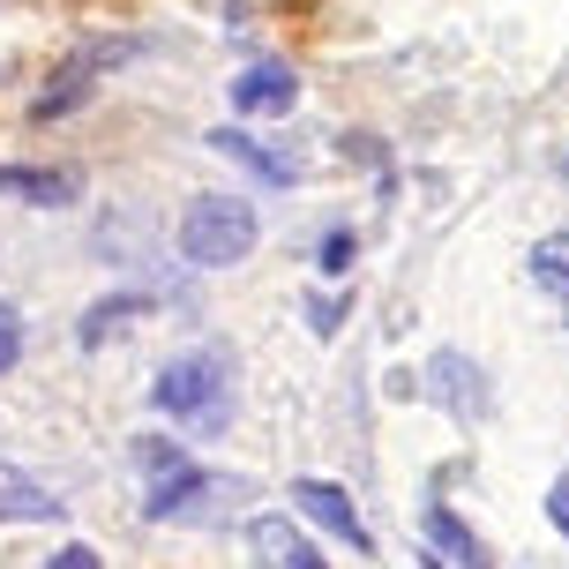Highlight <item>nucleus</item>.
<instances>
[{
  "instance_id": "f257e3e1",
  "label": "nucleus",
  "mask_w": 569,
  "mask_h": 569,
  "mask_svg": "<svg viewBox=\"0 0 569 569\" xmlns=\"http://www.w3.org/2000/svg\"><path fill=\"white\" fill-rule=\"evenodd\" d=\"M256 240H262V218L248 196H196L188 218H180V256L196 270H232V262L256 256Z\"/></svg>"
},
{
  "instance_id": "f03ea898",
  "label": "nucleus",
  "mask_w": 569,
  "mask_h": 569,
  "mask_svg": "<svg viewBox=\"0 0 569 569\" xmlns=\"http://www.w3.org/2000/svg\"><path fill=\"white\" fill-rule=\"evenodd\" d=\"M226 375H232L226 352H218V345H196V352H180V360H166V368H158V382H150V405H158L166 420L218 427V420L232 412Z\"/></svg>"
},
{
  "instance_id": "7ed1b4c3",
  "label": "nucleus",
  "mask_w": 569,
  "mask_h": 569,
  "mask_svg": "<svg viewBox=\"0 0 569 569\" xmlns=\"http://www.w3.org/2000/svg\"><path fill=\"white\" fill-rule=\"evenodd\" d=\"M210 495H226V480L180 457V465H166V472H150L142 517H150V525H202V517H210Z\"/></svg>"
},
{
  "instance_id": "20e7f679",
  "label": "nucleus",
  "mask_w": 569,
  "mask_h": 569,
  "mask_svg": "<svg viewBox=\"0 0 569 569\" xmlns=\"http://www.w3.org/2000/svg\"><path fill=\"white\" fill-rule=\"evenodd\" d=\"M292 502H300V517H315L330 540L352 547V555H375L368 525H360V510H352V495H345L338 480H292Z\"/></svg>"
},
{
  "instance_id": "39448f33",
  "label": "nucleus",
  "mask_w": 569,
  "mask_h": 569,
  "mask_svg": "<svg viewBox=\"0 0 569 569\" xmlns=\"http://www.w3.org/2000/svg\"><path fill=\"white\" fill-rule=\"evenodd\" d=\"M0 196L38 202V210H68V202L83 196V172L76 166H0Z\"/></svg>"
},
{
  "instance_id": "423d86ee",
  "label": "nucleus",
  "mask_w": 569,
  "mask_h": 569,
  "mask_svg": "<svg viewBox=\"0 0 569 569\" xmlns=\"http://www.w3.org/2000/svg\"><path fill=\"white\" fill-rule=\"evenodd\" d=\"M226 98H232V113H292V106H300V76L278 68V60H262L248 76H232Z\"/></svg>"
},
{
  "instance_id": "0eeeda50",
  "label": "nucleus",
  "mask_w": 569,
  "mask_h": 569,
  "mask_svg": "<svg viewBox=\"0 0 569 569\" xmlns=\"http://www.w3.org/2000/svg\"><path fill=\"white\" fill-rule=\"evenodd\" d=\"M60 517V495L46 480H30L23 465L0 457V525H53Z\"/></svg>"
},
{
  "instance_id": "6e6552de",
  "label": "nucleus",
  "mask_w": 569,
  "mask_h": 569,
  "mask_svg": "<svg viewBox=\"0 0 569 569\" xmlns=\"http://www.w3.org/2000/svg\"><path fill=\"white\" fill-rule=\"evenodd\" d=\"M248 547H256L262 562H292V569H322L330 555L300 532V525H284V517H248Z\"/></svg>"
},
{
  "instance_id": "1a4fd4ad",
  "label": "nucleus",
  "mask_w": 569,
  "mask_h": 569,
  "mask_svg": "<svg viewBox=\"0 0 569 569\" xmlns=\"http://www.w3.org/2000/svg\"><path fill=\"white\" fill-rule=\"evenodd\" d=\"M202 142H210V150H226L232 166H248V172L262 180V188H292V180H300V166H292V158L262 150V142H256V136H240V128H210Z\"/></svg>"
},
{
  "instance_id": "9d476101",
  "label": "nucleus",
  "mask_w": 569,
  "mask_h": 569,
  "mask_svg": "<svg viewBox=\"0 0 569 569\" xmlns=\"http://www.w3.org/2000/svg\"><path fill=\"white\" fill-rule=\"evenodd\" d=\"M420 525H427V547H435L427 562H472V569L487 562L480 532H472V525H465L457 510H442V502H427V517H420Z\"/></svg>"
},
{
  "instance_id": "9b49d317",
  "label": "nucleus",
  "mask_w": 569,
  "mask_h": 569,
  "mask_svg": "<svg viewBox=\"0 0 569 569\" xmlns=\"http://www.w3.org/2000/svg\"><path fill=\"white\" fill-rule=\"evenodd\" d=\"M142 315H150V300H142V292H113V300H98V308L76 322V345H83V352H98V345H113L128 322H142Z\"/></svg>"
},
{
  "instance_id": "f8f14e48",
  "label": "nucleus",
  "mask_w": 569,
  "mask_h": 569,
  "mask_svg": "<svg viewBox=\"0 0 569 569\" xmlns=\"http://www.w3.org/2000/svg\"><path fill=\"white\" fill-rule=\"evenodd\" d=\"M90 98H98V76H83L76 60H60V83H53V90H38L30 120H68V113H83Z\"/></svg>"
},
{
  "instance_id": "ddd939ff",
  "label": "nucleus",
  "mask_w": 569,
  "mask_h": 569,
  "mask_svg": "<svg viewBox=\"0 0 569 569\" xmlns=\"http://www.w3.org/2000/svg\"><path fill=\"white\" fill-rule=\"evenodd\" d=\"M435 375H442V405H450V412H472V420H487V382H472V360H457V352H442V360H435Z\"/></svg>"
},
{
  "instance_id": "4468645a",
  "label": "nucleus",
  "mask_w": 569,
  "mask_h": 569,
  "mask_svg": "<svg viewBox=\"0 0 569 569\" xmlns=\"http://www.w3.org/2000/svg\"><path fill=\"white\" fill-rule=\"evenodd\" d=\"M525 270H532L540 292H569V232H547L540 248L525 256Z\"/></svg>"
},
{
  "instance_id": "2eb2a0df",
  "label": "nucleus",
  "mask_w": 569,
  "mask_h": 569,
  "mask_svg": "<svg viewBox=\"0 0 569 569\" xmlns=\"http://www.w3.org/2000/svg\"><path fill=\"white\" fill-rule=\"evenodd\" d=\"M352 256H360V232H352V226H330L322 240H315V270H322V278H345Z\"/></svg>"
},
{
  "instance_id": "dca6fc26",
  "label": "nucleus",
  "mask_w": 569,
  "mask_h": 569,
  "mask_svg": "<svg viewBox=\"0 0 569 569\" xmlns=\"http://www.w3.org/2000/svg\"><path fill=\"white\" fill-rule=\"evenodd\" d=\"M345 308H352V292H330V300H308V322H315V338H338V322H345Z\"/></svg>"
},
{
  "instance_id": "f3484780",
  "label": "nucleus",
  "mask_w": 569,
  "mask_h": 569,
  "mask_svg": "<svg viewBox=\"0 0 569 569\" xmlns=\"http://www.w3.org/2000/svg\"><path fill=\"white\" fill-rule=\"evenodd\" d=\"M180 457H188V450H180V442H158V435H142V442H136L142 472H166V465H180Z\"/></svg>"
},
{
  "instance_id": "a211bd4d",
  "label": "nucleus",
  "mask_w": 569,
  "mask_h": 569,
  "mask_svg": "<svg viewBox=\"0 0 569 569\" xmlns=\"http://www.w3.org/2000/svg\"><path fill=\"white\" fill-rule=\"evenodd\" d=\"M23 360V322H16V308H0V375Z\"/></svg>"
},
{
  "instance_id": "6ab92c4d",
  "label": "nucleus",
  "mask_w": 569,
  "mask_h": 569,
  "mask_svg": "<svg viewBox=\"0 0 569 569\" xmlns=\"http://www.w3.org/2000/svg\"><path fill=\"white\" fill-rule=\"evenodd\" d=\"M547 517H555V532L569 540V472H562L555 487H547Z\"/></svg>"
},
{
  "instance_id": "aec40b11",
  "label": "nucleus",
  "mask_w": 569,
  "mask_h": 569,
  "mask_svg": "<svg viewBox=\"0 0 569 569\" xmlns=\"http://www.w3.org/2000/svg\"><path fill=\"white\" fill-rule=\"evenodd\" d=\"M53 562H60V569H90V562H106V555H98V547H83V540H68Z\"/></svg>"
},
{
  "instance_id": "412c9836",
  "label": "nucleus",
  "mask_w": 569,
  "mask_h": 569,
  "mask_svg": "<svg viewBox=\"0 0 569 569\" xmlns=\"http://www.w3.org/2000/svg\"><path fill=\"white\" fill-rule=\"evenodd\" d=\"M562 308H569V292H562ZM562 322H569V315H562Z\"/></svg>"
},
{
  "instance_id": "4be33fe9",
  "label": "nucleus",
  "mask_w": 569,
  "mask_h": 569,
  "mask_svg": "<svg viewBox=\"0 0 569 569\" xmlns=\"http://www.w3.org/2000/svg\"><path fill=\"white\" fill-rule=\"evenodd\" d=\"M562 172H569V158H562Z\"/></svg>"
}]
</instances>
